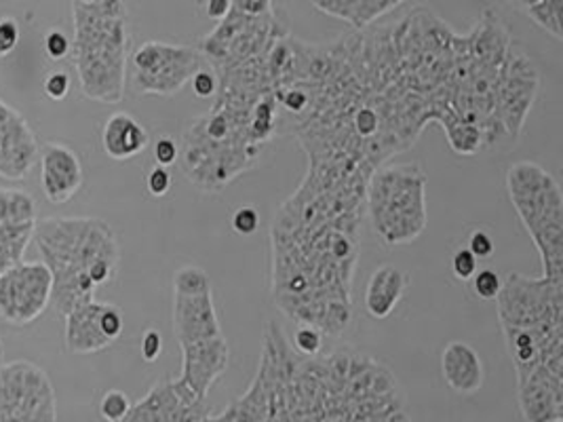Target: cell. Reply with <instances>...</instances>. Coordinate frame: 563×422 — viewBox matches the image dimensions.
Wrapping results in <instances>:
<instances>
[{
  "instance_id": "obj_1",
  "label": "cell",
  "mask_w": 563,
  "mask_h": 422,
  "mask_svg": "<svg viewBox=\"0 0 563 422\" xmlns=\"http://www.w3.org/2000/svg\"><path fill=\"white\" fill-rule=\"evenodd\" d=\"M254 391L262 422H410L388 369L346 351L302 362L275 325Z\"/></svg>"
},
{
  "instance_id": "obj_2",
  "label": "cell",
  "mask_w": 563,
  "mask_h": 422,
  "mask_svg": "<svg viewBox=\"0 0 563 422\" xmlns=\"http://www.w3.org/2000/svg\"><path fill=\"white\" fill-rule=\"evenodd\" d=\"M32 241L52 273V304L62 316L93 300L96 290L112 281L121 258L112 226L100 218L36 220Z\"/></svg>"
},
{
  "instance_id": "obj_3",
  "label": "cell",
  "mask_w": 563,
  "mask_h": 422,
  "mask_svg": "<svg viewBox=\"0 0 563 422\" xmlns=\"http://www.w3.org/2000/svg\"><path fill=\"white\" fill-rule=\"evenodd\" d=\"M70 55L85 98L119 104L128 80V7L123 0H73Z\"/></svg>"
},
{
  "instance_id": "obj_4",
  "label": "cell",
  "mask_w": 563,
  "mask_h": 422,
  "mask_svg": "<svg viewBox=\"0 0 563 422\" xmlns=\"http://www.w3.org/2000/svg\"><path fill=\"white\" fill-rule=\"evenodd\" d=\"M511 203L534 238L544 264V277L563 279L562 188L551 174L530 160L512 165L507 174Z\"/></svg>"
},
{
  "instance_id": "obj_5",
  "label": "cell",
  "mask_w": 563,
  "mask_h": 422,
  "mask_svg": "<svg viewBox=\"0 0 563 422\" xmlns=\"http://www.w3.org/2000/svg\"><path fill=\"white\" fill-rule=\"evenodd\" d=\"M367 201L386 245L410 243L427 226V176L418 165H388L372 174Z\"/></svg>"
},
{
  "instance_id": "obj_6",
  "label": "cell",
  "mask_w": 563,
  "mask_h": 422,
  "mask_svg": "<svg viewBox=\"0 0 563 422\" xmlns=\"http://www.w3.org/2000/svg\"><path fill=\"white\" fill-rule=\"evenodd\" d=\"M199 68H203L199 49L148 41L131 57V89L137 96H174Z\"/></svg>"
},
{
  "instance_id": "obj_7",
  "label": "cell",
  "mask_w": 563,
  "mask_h": 422,
  "mask_svg": "<svg viewBox=\"0 0 563 422\" xmlns=\"http://www.w3.org/2000/svg\"><path fill=\"white\" fill-rule=\"evenodd\" d=\"M0 422H57L55 389L32 362L0 366Z\"/></svg>"
},
{
  "instance_id": "obj_8",
  "label": "cell",
  "mask_w": 563,
  "mask_h": 422,
  "mask_svg": "<svg viewBox=\"0 0 563 422\" xmlns=\"http://www.w3.org/2000/svg\"><path fill=\"white\" fill-rule=\"evenodd\" d=\"M562 281L528 279L511 273L498 293L503 327H542L563 323Z\"/></svg>"
},
{
  "instance_id": "obj_9",
  "label": "cell",
  "mask_w": 563,
  "mask_h": 422,
  "mask_svg": "<svg viewBox=\"0 0 563 422\" xmlns=\"http://www.w3.org/2000/svg\"><path fill=\"white\" fill-rule=\"evenodd\" d=\"M53 279L43 263H20L0 277V319L24 327L52 304Z\"/></svg>"
},
{
  "instance_id": "obj_10",
  "label": "cell",
  "mask_w": 563,
  "mask_h": 422,
  "mask_svg": "<svg viewBox=\"0 0 563 422\" xmlns=\"http://www.w3.org/2000/svg\"><path fill=\"white\" fill-rule=\"evenodd\" d=\"M66 319V348L75 355L98 353L123 334V311L117 304L87 300L75 307Z\"/></svg>"
},
{
  "instance_id": "obj_11",
  "label": "cell",
  "mask_w": 563,
  "mask_h": 422,
  "mask_svg": "<svg viewBox=\"0 0 563 422\" xmlns=\"http://www.w3.org/2000/svg\"><path fill=\"white\" fill-rule=\"evenodd\" d=\"M36 229V203L26 190L0 188V277L24 263Z\"/></svg>"
},
{
  "instance_id": "obj_12",
  "label": "cell",
  "mask_w": 563,
  "mask_h": 422,
  "mask_svg": "<svg viewBox=\"0 0 563 422\" xmlns=\"http://www.w3.org/2000/svg\"><path fill=\"white\" fill-rule=\"evenodd\" d=\"M36 133L26 119L4 100H0V178L26 180L38 157Z\"/></svg>"
},
{
  "instance_id": "obj_13",
  "label": "cell",
  "mask_w": 563,
  "mask_h": 422,
  "mask_svg": "<svg viewBox=\"0 0 563 422\" xmlns=\"http://www.w3.org/2000/svg\"><path fill=\"white\" fill-rule=\"evenodd\" d=\"M179 346L184 353V366L178 382L195 399L206 401L211 385L229 368V343L224 336H216Z\"/></svg>"
},
{
  "instance_id": "obj_14",
  "label": "cell",
  "mask_w": 563,
  "mask_h": 422,
  "mask_svg": "<svg viewBox=\"0 0 563 422\" xmlns=\"http://www.w3.org/2000/svg\"><path fill=\"white\" fill-rule=\"evenodd\" d=\"M41 186L53 206L68 203L82 186V165L75 151L49 142L41 151Z\"/></svg>"
},
{
  "instance_id": "obj_15",
  "label": "cell",
  "mask_w": 563,
  "mask_h": 422,
  "mask_svg": "<svg viewBox=\"0 0 563 422\" xmlns=\"http://www.w3.org/2000/svg\"><path fill=\"white\" fill-rule=\"evenodd\" d=\"M519 406L526 422H562L563 376L537 368L519 380Z\"/></svg>"
},
{
  "instance_id": "obj_16",
  "label": "cell",
  "mask_w": 563,
  "mask_h": 422,
  "mask_svg": "<svg viewBox=\"0 0 563 422\" xmlns=\"http://www.w3.org/2000/svg\"><path fill=\"white\" fill-rule=\"evenodd\" d=\"M174 327L179 344L222 336L211 291L195 296L174 293Z\"/></svg>"
},
{
  "instance_id": "obj_17",
  "label": "cell",
  "mask_w": 563,
  "mask_h": 422,
  "mask_svg": "<svg viewBox=\"0 0 563 422\" xmlns=\"http://www.w3.org/2000/svg\"><path fill=\"white\" fill-rule=\"evenodd\" d=\"M441 371L448 387L461 396H473L484 387V364L468 343H450L441 353Z\"/></svg>"
},
{
  "instance_id": "obj_18",
  "label": "cell",
  "mask_w": 563,
  "mask_h": 422,
  "mask_svg": "<svg viewBox=\"0 0 563 422\" xmlns=\"http://www.w3.org/2000/svg\"><path fill=\"white\" fill-rule=\"evenodd\" d=\"M148 144L151 135L128 112L112 114L103 125V153L114 160L137 157L148 148Z\"/></svg>"
},
{
  "instance_id": "obj_19",
  "label": "cell",
  "mask_w": 563,
  "mask_h": 422,
  "mask_svg": "<svg viewBox=\"0 0 563 422\" xmlns=\"http://www.w3.org/2000/svg\"><path fill=\"white\" fill-rule=\"evenodd\" d=\"M408 288V277L395 266H380L372 273L365 290V309L374 319H386Z\"/></svg>"
},
{
  "instance_id": "obj_20",
  "label": "cell",
  "mask_w": 563,
  "mask_h": 422,
  "mask_svg": "<svg viewBox=\"0 0 563 422\" xmlns=\"http://www.w3.org/2000/svg\"><path fill=\"white\" fill-rule=\"evenodd\" d=\"M314 9L357 30L372 26L378 18L397 9L406 0H308Z\"/></svg>"
},
{
  "instance_id": "obj_21",
  "label": "cell",
  "mask_w": 563,
  "mask_h": 422,
  "mask_svg": "<svg viewBox=\"0 0 563 422\" xmlns=\"http://www.w3.org/2000/svg\"><path fill=\"white\" fill-rule=\"evenodd\" d=\"M346 64H349V57H346V49H344V45H335L333 47V66L330 68V73L323 77V79L312 80V82H308V85H312V91H307V93H317L323 85H328L333 77H338L344 68H346ZM310 98V96H308ZM310 104H312V98H310ZM310 108V106H308ZM302 146L308 151V157H310V165H333V167H340V169H344V171H349V174H355L358 178H365V180H369L372 178V171H367V169H363V167H358V165H353V163H349V160H342V158L332 157V155H328L325 151H321L310 137H302Z\"/></svg>"
},
{
  "instance_id": "obj_22",
  "label": "cell",
  "mask_w": 563,
  "mask_h": 422,
  "mask_svg": "<svg viewBox=\"0 0 563 422\" xmlns=\"http://www.w3.org/2000/svg\"><path fill=\"white\" fill-rule=\"evenodd\" d=\"M207 291H211V284L203 268L181 266L174 275V293L195 296V293H207Z\"/></svg>"
},
{
  "instance_id": "obj_23",
  "label": "cell",
  "mask_w": 563,
  "mask_h": 422,
  "mask_svg": "<svg viewBox=\"0 0 563 422\" xmlns=\"http://www.w3.org/2000/svg\"><path fill=\"white\" fill-rule=\"evenodd\" d=\"M131 410L129 397L123 391H108L100 401V414L106 422L123 421Z\"/></svg>"
},
{
  "instance_id": "obj_24",
  "label": "cell",
  "mask_w": 563,
  "mask_h": 422,
  "mask_svg": "<svg viewBox=\"0 0 563 422\" xmlns=\"http://www.w3.org/2000/svg\"><path fill=\"white\" fill-rule=\"evenodd\" d=\"M294 348L305 355V357H314L323 348V334L314 325H302L294 334Z\"/></svg>"
},
{
  "instance_id": "obj_25",
  "label": "cell",
  "mask_w": 563,
  "mask_h": 422,
  "mask_svg": "<svg viewBox=\"0 0 563 422\" xmlns=\"http://www.w3.org/2000/svg\"><path fill=\"white\" fill-rule=\"evenodd\" d=\"M473 290L482 300H496L503 290V279L496 270L484 268L473 275Z\"/></svg>"
},
{
  "instance_id": "obj_26",
  "label": "cell",
  "mask_w": 563,
  "mask_h": 422,
  "mask_svg": "<svg viewBox=\"0 0 563 422\" xmlns=\"http://www.w3.org/2000/svg\"><path fill=\"white\" fill-rule=\"evenodd\" d=\"M260 226V211L254 206H243L232 213V231L236 235L250 237L254 235Z\"/></svg>"
},
{
  "instance_id": "obj_27",
  "label": "cell",
  "mask_w": 563,
  "mask_h": 422,
  "mask_svg": "<svg viewBox=\"0 0 563 422\" xmlns=\"http://www.w3.org/2000/svg\"><path fill=\"white\" fill-rule=\"evenodd\" d=\"M190 80H192V91H195V96L201 98V100L213 98V96L218 93V89H220V80H218V75H216L213 70L199 68V70L195 73V77Z\"/></svg>"
},
{
  "instance_id": "obj_28",
  "label": "cell",
  "mask_w": 563,
  "mask_h": 422,
  "mask_svg": "<svg viewBox=\"0 0 563 422\" xmlns=\"http://www.w3.org/2000/svg\"><path fill=\"white\" fill-rule=\"evenodd\" d=\"M45 53L53 62L66 59L70 55V38L62 30H49L45 34Z\"/></svg>"
},
{
  "instance_id": "obj_29",
  "label": "cell",
  "mask_w": 563,
  "mask_h": 422,
  "mask_svg": "<svg viewBox=\"0 0 563 422\" xmlns=\"http://www.w3.org/2000/svg\"><path fill=\"white\" fill-rule=\"evenodd\" d=\"M20 43V26L13 18L0 20V57H7L15 52Z\"/></svg>"
},
{
  "instance_id": "obj_30",
  "label": "cell",
  "mask_w": 563,
  "mask_h": 422,
  "mask_svg": "<svg viewBox=\"0 0 563 422\" xmlns=\"http://www.w3.org/2000/svg\"><path fill=\"white\" fill-rule=\"evenodd\" d=\"M452 270H454V275H456L461 281H471L473 275L479 270L477 258L468 252V247H462V249H459V252L454 254Z\"/></svg>"
},
{
  "instance_id": "obj_31",
  "label": "cell",
  "mask_w": 563,
  "mask_h": 422,
  "mask_svg": "<svg viewBox=\"0 0 563 422\" xmlns=\"http://www.w3.org/2000/svg\"><path fill=\"white\" fill-rule=\"evenodd\" d=\"M178 155L179 148L174 137L163 135V137H158L154 142V160H156V165L169 167V165H174L178 160Z\"/></svg>"
},
{
  "instance_id": "obj_32",
  "label": "cell",
  "mask_w": 563,
  "mask_h": 422,
  "mask_svg": "<svg viewBox=\"0 0 563 422\" xmlns=\"http://www.w3.org/2000/svg\"><path fill=\"white\" fill-rule=\"evenodd\" d=\"M232 9L250 18H262L275 11L273 0H232Z\"/></svg>"
},
{
  "instance_id": "obj_33",
  "label": "cell",
  "mask_w": 563,
  "mask_h": 422,
  "mask_svg": "<svg viewBox=\"0 0 563 422\" xmlns=\"http://www.w3.org/2000/svg\"><path fill=\"white\" fill-rule=\"evenodd\" d=\"M45 93L47 98H52L55 102L64 100L70 91V77L66 73H52L47 79H45Z\"/></svg>"
},
{
  "instance_id": "obj_34",
  "label": "cell",
  "mask_w": 563,
  "mask_h": 422,
  "mask_svg": "<svg viewBox=\"0 0 563 422\" xmlns=\"http://www.w3.org/2000/svg\"><path fill=\"white\" fill-rule=\"evenodd\" d=\"M146 185H148V190H151L153 197H165L169 192V188H172V176H169V171L165 167L156 165L153 171L148 174Z\"/></svg>"
},
{
  "instance_id": "obj_35",
  "label": "cell",
  "mask_w": 563,
  "mask_h": 422,
  "mask_svg": "<svg viewBox=\"0 0 563 422\" xmlns=\"http://www.w3.org/2000/svg\"><path fill=\"white\" fill-rule=\"evenodd\" d=\"M468 252L479 260L489 258L494 254V238L487 235L486 231H475L468 238Z\"/></svg>"
},
{
  "instance_id": "obj_36",
  "label": "cell",
  "mask_w": 563,
  "mask_h": 422,
  "mask_svg": "<svg viewBox=\"0 0 563 422\" xmlns=\"http://www.w3.org/2000/svg\"><path fill=\"white\" fill-rule=\"evenodd\" d=\"M163 353V336L156 330H148L142 338V357L146 362H156Z\"/></svg>"
},
{
  "instance_id": "obj_37",
  "label": "cell",
  "mask_w": 563,
  "mask_h": 422,
  "mask_svg": "<svg viewBox=\"0 0 563 422\" xmlns=\"http://www.w3.org/2000/svg\"><path fill=\"white\" fill-rule=\"evenodd\" d=\"M207 18L222 22L229 18L232 11V0H207L206 2Z\"/></svg>"
},
{
  "instance_id": "obj_38",
  "label": "cell",
  "mask_w": 563,
  "mask_h": 422,
  "mask_svg": "<svg viewBox=\"0 0 563 422\" xmlns=\"http://www.w3.org/2000/svg\"><path fill=\"white\" fill-rule=\"evenodd\" d=\"M2 355H4V351H2V341H0V366H2Z\"/></svg>"
}]
</instances>
